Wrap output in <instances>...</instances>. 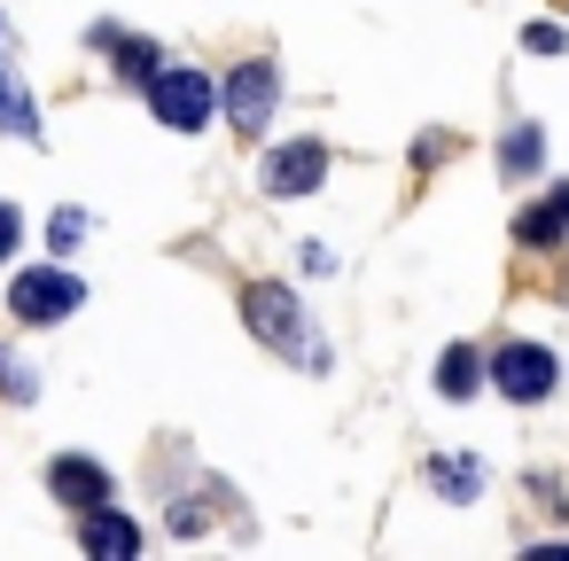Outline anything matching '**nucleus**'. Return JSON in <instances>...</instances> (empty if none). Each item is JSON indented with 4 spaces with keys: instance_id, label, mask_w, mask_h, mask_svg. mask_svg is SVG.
<instances>
[{
    "instance_id": "obj_15",
    "label": "nucleus",
    "mask_w": 569,
    "mask_h": 561,
    "mask_svg": "<svg viewBox=\"0 0 569 561\" xmlns=\"http://www.w3.org/2000/svg\"><path fill=\"white\" fill-rule=\"evenodd\" d=\"M0 398H17V405H32V374L9 359V351H0Z\"/></svg>"
},
{
    "instance_id": "obj_16",
    "label": "nucleus",
    "mask_w": 569,
    "mask_h": 561,
    "mask_svg": "<svg viewBox=\"0 0 569 561\" xmlns=\"http://www.w3.org/2000/svg\"><path fill=\"white\" fill-rule=\"evenodd\" d=\"M522 48H530V56H561L569 40H561V24H530V32H522Z\"/></svg>"
},
{
    "instance_id": "obj_7",
    "label": "nucleus",
    "mask_w": 569,
    "mask_h": 561,
    "mask_svg": "<svg viewBox=\"0 0 569 561\" xmlns=\"http://www.w3.org/2000/svg\"><path fill=\"white\" fill-rule=\"evenodd\" d=\"M320 180H328V149L320 141H289V149L266 157V196H281V203L289 196H312Z\"/></svg>"
},
{
    "instance_id": "obj_4",
    "label": "nucleus",
    "mask_w": 569,
    "mask_h": 561,
    "mask_svg": "<svg viewBox=\"0 0 569 561\" xmlns=\"http://www.w3.org/2000/svg\"><path fill=\"white\" fill-rule=\"evenodd\" d=\"M273 102H281V71H273L266 56L234 63V71H227V87H219V110H227V126H234V133H266V126H273Z\"/></svg>"
},
{
    "instance_id": "obj_9",
    "label": "nucleus",
    "mask_w": 569,
    "mask_h": 561,
    "mask_svg": "<svg viewBox=\"0 0 569 561\" xmlns=\"http://www.w3.org/2000/svg\"><path fill=\"white\" fill-rule=\"evenodd\" d=\"M79 545H87L94 561H110V553L126 561V553H141V530H133L118 507H87V514H79Z\"/></svg>"
},
{
    "instance_id": "obj_14",
    "label": "nucleus",
    "mask_w": 569,
    "mask_h": 561,
    "mask_svg": "<svg viewBox=\"0 0 569 561\" xmlns=\"http://www.w3.org/2000/svg\"><path fill=\"white\" fill-rule=\"evenodd\" d=\"M515 234H522L530 250H546V242L561 234V211H553V203H538V211H522V227H515Z\"/></svg>"
},
{
    "instance_id": "obj_13",
    "label": "nucleus",
    "mask_w": 569,
    "mask_h": 561,
    "mask_svg": "<svg viewBox=\"0 0 569 561\" xmlns=\"http://www.w3.org/2000/svg\"><path fill=\"white\" fill-rule=\"evenodd\" d=\"M429 483H437L445 499H468V491H476V460H429Z\"/></svg>"
},
{
    "instance_id": "obj_1",
    "label": "nucleus",
    "mask_w": 569,
    "mask_h": 561,
    "mask_svg": "<svg viewBox=\"0 0 569 561\" xmlns=\"http://www.w3.org/2000/svg\"><path fill=\"white\" fill-rule=\"evenodd\" d=\"M242 320H250V335H258L266 351H281V359H312V367H320V343L305 335V304H297V289H281V281H250V289H242Z\"/></svg>"
},
{
    "instance_id": "obj_3",
    "label": "nucleus",
    "mask_w": 569,
    "mask_h": 561,
    "mask_svg": "<svg viewBox=\"0 0 569 561\" xmlns=\"http://www.w3.org/2000/svg\"><path fill=\"white\" fill-rule=\"evenodd\" d=\"M79 304H87V281L63 273V266H32V273L9 281V312H17L24 328H56V320H71Z\"/></svg>"
},
{
    "instance_id": "obj_2",
    "label": "nucleus",
    "mask_w": 569,
    "mask_h": 561,
    "mask_svg": "<svg viewBox=\"0 0 569 561\" xmlns=\"http://www.w3.org/2000/svg\"><path fill=\"white\" fill-rule=\"evenodd\" d=\"M149 110H157V126H172V133H203L211 110H219V87H211L203 71H188V63H157V71H149Z\"/></svg>"
},
{
    "instance_id": "obj_10",
    "label": "nucleus",
    "mask_w": 569,
    "mask_h": 561,
    "mask_svg": "<svg viewBox=\"0 0 569 561\" xmlns=\"http://www.w3.org/2000/svg\"><path fill=\"white\" fill-rule=\"evenodd\" d=\"M94 48H110V56H118V71H126V79H141V87H149V71L164 63L149 40H133V32H118V24H94Z\"/></svg>"
},
{
    "instance_id": "obj_17",
    "label": "nucleus",
    "mask_w": 569,
    "mask_h": 561,
    "mask_svg": "<svg viewBox=\"0 0 569 561\" xmlns=\"http://www.w3.org/2000/svg\"><path fill=\"white\" fill-rule=\"evenodd\" d=\"M17 242H24V219H17L9 203H0V258H17Z\"/></svg>"
},
{
    "instance_id": "obj_19",
    "label": "nucleus",
    "mask_w": 569,
    "mask_h": 561,
    "mask_svg": "<svg viewBox=\"0 0 569 561\" xmlns=\"http://www.w3.org/2000/svg\"><path fill=\"white\" fill-rule=\"evenodd\" d=\"M553 211H561V227H569V188H561V196H553Z\"/></svg>"
},
{
    "instance_id": "obj_8",
    "label": "nucleus",
    "mask_w": 569,
    "mask_h": 561,
    "mask_svg": "<svg viewBox=\"0 0 569 561\" xmlns=\"http://www.w3.org/2000/svg\"><path fill=\"white\" fill-rule=\"evenodd\" d=\"M0 133L40 141V102L24 94V79H17V63H9V17H0Z\"/></svg>"
},
{
    "instance_id": "obj_18",
    "label": "nucleus",
    "mask_w": 569,
    "mask_h": 561,
    "mask_svg": "<svg viewBox=\"0 0 569 561\" xmlns=\"http://www.w3.org/2000/svg\"><path fill=\"white\" fill-rule=\"evenodd\" d=\"M87 234V211H56V242H79Z\"/></svg>"
},
{
    "instance_id": "obj_6",
    "label": "nucleus",
    "mask_w": 569,
    "mask_h": 561,
    "mask_svg": "<svg viewBox=\"0 0 569 561\" xmlns=\"http://www.w3.org/2000/svg\"><path fill=\"white\" fill-rule=\"evenodd\" d=\"M48 491L63 499V507H110L118 499V483H110V468L102 460H87V452H63V460H48Z\"/></svg>"
},
{
    "instance_id": "obj_11",
    "label": "nucleus",
    "mask_w": 569,
    "mask_h": 561,
    "mask_svg": "<svg viewBox=\"0 0 569 561\" xmlns=\"http://www.w3.org/2000/svg\"><path fill=\"white\" fill-rule=\"evenodd\" d=\"M476 382H483V359H476L468 343H452V351L437 359V390H445V398H468Z\"/></svg>"
},
{
    "instance_id": "obj_5",
    "label": "nucleus",
    "mask_w": 569,
    "mask_h": 561,
    "mask_svg": "<svg viewBox=\"0 0 569 561\" xmlns=\"http://www.w3.org/2000/svg\"><path fill=\"white\" fill-rule=\"evenodd\" d=\"M553 374H561V367H553L546 343H507V351L491 359V390L515 398V405H538V398L553 390Z\"/></svg>"
},
{
    "instance_id": "obj_12",
    "label": "nucleus",
    "mask_w": 569,
    "mask_h": 561,
    "mask_svg": "<svg viewBox=\"0 0 569 561\" xmlns=\"http://www.w3.org/2000/svg\"><path fill=\"white\" fill-rule=\"evenodd\" d=\"M538 149H546V141H538V126H515V133L499 141V172H507V180L538 172Z\"/></svg>"
}]
</instances>
